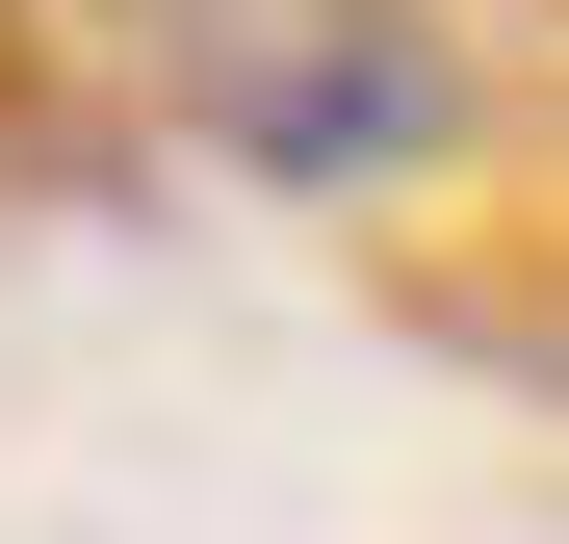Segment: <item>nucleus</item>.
I'll return each mask as SVG.
<instances>
[{"instance_id":"obj_1","label":"nucleus","mask_w":569,"mask_h":544,"mask_svg":"<svg viewBox=\"0 0 569 544\" xmlns=\"http://www.w3.org/2000/svg\"><path fill=\"white\" fill-rule=\"evenodd\" d=\"M181 105H208L259 181H311V208H337V181H415L440 130H466V52L415 27V0H181Z\"/></svg>"}]
</instances>
